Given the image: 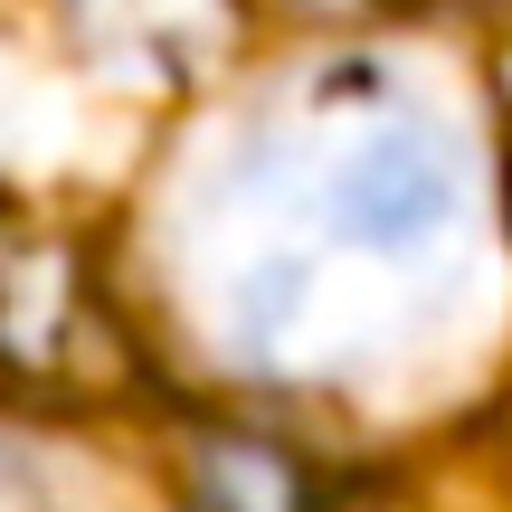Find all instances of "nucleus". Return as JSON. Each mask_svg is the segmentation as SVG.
<instances>
[{"label": "nucleus", "mask_w": 512, "mask_h": 512, "mask_svg": "<svg viewBox=\"0 0 512 512\" xmlns=\"http://www.w3.org/2000/svg\"><path fill=\"white\" fill-rule=\"evenodd\" d=\"M181 503L190 512H313V475L294 446L256 427H200L181 456Z\"/></svg>", "instance_id": "3"}, {"label": "nucleus", "mask_w": 512, "mask_h": 512, "mask_svg": "<svg viewBox=\"0 0 512 512\" xmlns=\"http://www.w3.org/2000/svg\"><path fill=\"white\" fill-rule=\"evenodd\" d=\"M323 219L351 247H427L456 219V152L418 114H380L323 171Z\"/></svg>", "instance_id": "1"}, {"label": "nucleus", "mask_w": 512, "mask_h": 512, "mask_svg": "<svg viewBox=\"0 0 512 512\" xmlns=\"http://www.w3.org/2000/svg\"><path fill=\"white\" fill-rule=\"evenodd\" d=\"M105 351L86 256L38 219H0V361L19 380H76Z\"/></svg>", "instance_id": "2"}, {"label": "nucleus", "mask_w": 512, "mask_h": 512, "mask_svg": "<svg viewBox=\"0 0 512 512\" xmlns=\"http://www.w3.org/2000/svg\"><path fill=\"white\" fill-rule=\"evenodd\" d=\"M503 162H512V143H503Z\"/></svg>", "instance_id": "4"}]
</instances>
